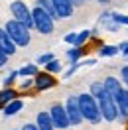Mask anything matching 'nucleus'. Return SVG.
<instances>
[{
	"label": "nucleus",
	"mask_w": 128,
	"mask_h": 130,
	"mask_svg": "<svg viewBox=\"0 0 128 130\" xmlns=\"http://www.w3.org/2000/svg\"><path fill=\"white\" fill-rule=\"evenodd\" d=\"M77 105H79V110H81V116L83 120L91 122V124H97L101 122V110H99V103H97L95 97H91L89 93H83L77 97Z\"/></svg>",
	"instance_id": "obj_1"
},
{
	"label": "nucleus",
	"mask_w": 128,
	"mask_h": 130,
	"mask_svg": "<svg viewBox=\"0 0 128 130\" xmlns=\"http://www.w3.org/2000/svg\"><path fill=\"white\" fill-rule=\"evenodd\" d=\"M4 30H6V34L10 36V40L16 43V47H18V45H20V47H26V45L30 43V40H32V36H30V30H28L24 24L16 22L14 18L6 22Z\"/></svg>",
	"instance_id": "obj_2"
},
{
	"label": "nucleus",
	"mask_w": 128,
	"mask_h": 130,
	"mask_svg": "<svg viewBox=\"0 0 128 130\" xmlns=\"http://www.w3.org/2000/svg\"><path fill=\"white\" fill-rule=\"evenodd\" d=\"M32 22H34V28L40 34H43V36L53 34V22H55V20L49 16V14H45L40 6H36V8L32 10Z\"/></svg>",
	"instance_id": "obj_3"
},
{
	"label": "nucleus",
	"mask_w": 128,
	"mask_h": 130,
	"mask_svg": "<svg viewBox=\"0 0 128 130\" xmlns=\"http://www.w3.org/2000/svg\"><path fill=\"white\" fill-rule=\"evenodd\" d=\"M10 12H12V16L16 22L20 24H24L28 30L34 28V22H32V10L28 8V4L22 2V0H14L12 4H10Z\"/></svg>",
	"instance_id": "obj_4"
},
{
	"label": "nucleus",
	"mask_w": 128,
	"mask_h": 130,
	"mask_svg": "<svg viewBox=\"0 0 128 130\" xmlns=\"http://www.w3.org/2000/svg\"><path fill=\"white\" fill-rule=\"evenodd\" d=\"M99 103V110H101V118H104L106 122H114L118 118V110H116V105L108 93H104L103 97L97 101Z\"/></svg>",
	"instance_id": "obj_5"
},
{
	"label": "nucleus",
	"mask_w": 128,
	"mask_h": 130,
	"mask_svg": "<svg viewBox=\"0 0 128 130\" xmlns=\"http://www.w3.org/2000/svg\"><path fill=\"white\" fill-rule=\"evenodd\" d=\"M49 118L53 122V128H69L71 124H69V118H67V112H65V106L55 103V105L51 106V110H49Z\"/></svg>",
	"instance_id": "obj_6"
},
{
	"label": "nucleus",
	"mask_w": 128,
	"mask_h": 130,
	"mask_svg": "<svg viewBox=\"0 0 128 130\" xmlns=\"http://www.w3.org/2000/svg\"><path fill=\"white\" fill-rule=\"evenodd\" d=\"M65 112H67V118H69V124L77 126L83 122V116H81V110H79V105H77V97H69L65 101Z\"/></svg>",
	"instance_id": "obj_7"
},
{
	"label": "nucleus",
	"mask_w": 128,
	"mask_h": 130,
	"mask_svg": "<svg viewBox=\"0 0 128 130\" xmlns=\"http://www.w3.org/2000/svg\"><path fill=\"white\" fill-rule=\"evenodd\" d=\"M112 101H114V105H116V110H118V118L120 120L128 118V89L126 87H122L116 95H112Z\"/></svg>",
	"instance_id": "obj_8"
},
{
	"label": "nucleus",
	"mask_w": 128,
	"mask_h": 130,
	"mask_svg": "<svg viewBox=\"0 0 128 130\" xmlns=\"http://www.w3.org/2000/svg\"><path fill=\"white\" fill-rule=\"evenodd\" d=\"M34 85H36L40 91H45V89L55 87L57 81L51 77V73H36V75H34Z\"/></svg>",
	"instance_id": "obj_9"
},
{
	"label": "nucleus",
	"mask_w": 128,
	"mask_h": 130,
	"mask_svg": "<svg viewBox=\"0 0 128 130\" xmlns=\"http://www.w3.org/2000/svg\"><path fill=\"white\" fill-rule=\"evenodd\" d=\"M51 4L55 8L57 18H69L73 14V8H75L69 0H51Z\"/></svg>",
	"instance_id": "obj_10"
},
{
	"label": "nucleus",
	"mask_w": 128,
	"mask_h": 130,
	"mask_svg": "<svg viewBox=\"0 0 128 130\" xmlns=\"http://www.w3.org/2000/svg\"><path fill=\"white\" fill-rule=\"evenodd\" d=\"M0 49H2L6 55H14V53H16V43L10 40V36L6 34L4 28H0Z\"/></svg>",
	"instance_id": "obj_11"
},
{
	"label": "nucleus",
	"mask_w": 128,
	"mask_h": 130,
	"mask_svg": "<svg viewBox=\"0 0 128 130\" xmlns=\"http://www.w3.org/2000/svg\"><path fill=\"white\" fill-rule=\"evenodd\" d=\"M36 126H38V130H55L53 128V122H51V118H49V112H40L38 114Z\"/></svg>",
	"instance_id": "obj_12"
},
{
	"label": "nucleus",
	"mask_w": 128,
	"mask_h": 130,
	"mask_svg": "<svg viewBox=\"0 0 128 130\" xmlns=\"http://www.w3.org/2000/svg\"><path fill=\"white\" fill-rule=\"evenodd\" d=\"M103 85H104V91H106L110 97H112V95H116V93L122 89V85H120V81L116 79V77H106V79L103 81Z\"/></svg>",
	"instance_id": "obj_13"
},
{
	"label": "nucleus",
	"mask_w": 128,
	"mask_h": 130,
	"mask_svg": "<svg viewBox=\"0 0 128 130\" xmlns=\"http://www.w3.org/2000/svg\"><path fill=\"white\" fill-rule=\"evenodd\" d=\"M18 95H16V91L14 89H10V87H6L4 91H0V108H4V106L8 105L10 101H14Z\"/></svg>",
	"instance_id": "obj_14"
},
{
	"label": "nucleus",
	"mask_w": 128,
	"mask_h": 130,
	"mask_svg": "<svg viewBox=\"0 0 128 130\" xmlns=\"http://www.w3.org/2000/svg\"><path fill=\"white\" fill-rule=\"evenodd\" d=\"M22 106H24V103H22V101H18V99H14V101H10L8 105L4 106V114H6V116L18 114L20 110H22Z\"/></svg>",
	"instance_id": "obj_15"
},
{
	"label": "nucleus",
	"mask_w": 128,
	"mask_h": 130,
	"mask_svg": "<svg viewBox=\"0 0 128 130\" xmlns=\"http://www.w3.org/2000/svg\"><path fill=\"white\" fill-rule=\"evenodd\" d=\"M104 93H106V91H104V85H103V81H95L93 85H91V93H89V95H91V97H95L97 101H99V99L103 97Z\"/></svg>",
	"instance_id": "obj_16"
},
{
	"label": "nucleus",
	"mask_w": 128,
	"mask_h": 130,
	"mask_svg": "<svg viewBox=\"0 0 128 130\" xmlns=\"http://www.w3.org/2000/svg\"><path fill=\"white\" fill-rule=\"evenodd\" d=\"M38 6H40L45 14H49V16L55 20L57 14H55V8H53V4H51V0H38Z\"/></svg>",
	"instance_id": "obj_17"
},
{
	"label": "nucleus",
	"mask_w": 128,
	"mask_h": 130,
	"mask_svg": "<svg viewBox=\"0 0 128 130\" xmlns=\"http://www.w3.org/2000/svg\"><path fill=\"white\" fill-rule=\"evenodd\" d=\"M36 73H38V65H34V63L24 65V67L18 71V75H20V77H34Z\"/></svg>",
	"instance_id": "obj_18"
},
{
	"label": "nucleus",
	"mask_w": 128,
	"mask_h": 130,
	"mask_svg": "<svg viewBox=\"0 0 128 130\" xmlns=\"http://www.w3.org/2000/svg\"><path fill=\"white\" fill-rule=\"evenodd\" d=\"M45 69H47V73H59L61 71V63H59V59H51V61H47L45 63Z\"/></svg>",
	"instance_id": "obj_19"
},
{
	"label": "nucleus",
	"mask_w": 128,
	"mask_h": 130,
	"mask_svg": "<svg viewBox=\"0 0 128 130\" xmlns=\"http://www.w3.org/2000/svg\"><path fill=\"white\" fill-rule=\"evenodd\" d=\"M118 53V47L116 45H103L101 47V57H112Z\"/></svg>",
	"instance_id": "obj_20"
},
{
	"label": "nucleus",
	"mask_w": 128,
	"mask_h": 130,
	"mask_svg": "<svg viewBox=\"0 0 128 130\" xmlns=\"http://www.w3.org/2000/svg\"><path fill=\"white\" fill-rule=\"evenodd\" d=\"M89 36H91V32H89V30H85V32L77 34V40H75V47H81V45H83V43L89 40Z\"/></svg>",
	"instance_id": "obj_21"
},
{
	"label": "nucleus",
	"mask_w": 128,
	"mask_h": 130,
	"mask_svg": "<svg viewBox=\"0 0 128 130\" xmlns=\"http://www.w3.org/2000/svg\"><path fill=\"white\" fill-rule=\"evenodd\" d=\"M81 53H83V49H81V47H73V49H69V51H67V57H69L73 63H75V61L81 57Z\"/></svg>",
	"instance_id": "obj_22"
},
{
	"label": "nucleus",
	"mask_w": 128,
	"mask_h": 130,
	"mask_svg": "<svg viewBox=\"0 0 128 130\" xmlns=\"http://www.w3.org/2000/svg\"><path fill=\"white\" fill-rule=\"evenodd\" d=\"M112 20L116 26H128V16L124 14H112Z\"/></svg>",
	"instance_id": "obj_23"
},
{
	"label": "nucleus",
	"mask_w": 128,
	"mask_h": 130,
	"mask_svg": "<svg viewBox=\"0 0 128 130\" xmlns=\"http://www.w3.org/2000/svg\"><path fill=\"white\" fill-rule=\"evenodd\" d=\"M53 59V53H43V55L38 57V65H45L47 61H51Z\"/></svg>",
	"instance_id": "obj_24"
},
{
	"label": "nucleus",
	"mask_w": 128,
	"mask_h": 130,
	"mask_svg": "<svg viewBox=\"0 0 128 130\" xmlns=\"http://www.w3.org/2000/svg\"><path fill=\"white\" fill-rule=\"evenodd\" d=\"M16 77H18V71H12V73H10L8 77L4 79V87H10V85L14 83V79H16Z\"/></svg>",
	"instance_id": "obj_25"
},
{
	"label": "nucleus",
	"mask_w": 128,
	"mask_h": 130,
	"mask_svg": "<svg viewBox=\"0 0 128 130\" xmlns=\"http://www.w3.org/2000/svg\"><path fill=\"white\" fill-rule=\"evenodd\" d=\"M75 40H77V34L75 32H69L65 36V43H73V45H75Z\"/></svg>",
	"instance_id": "obj_26"
},
{
	"label": "nucleus",
	"mask_w": 128,
	"mask_h": 130,
	"mask_svg": "<svg viewBox=\"0 0 128 130\" xmlns=\"http://www.w3.org/2000/svg\"><path fill=\"white\" fill-rule=\"evenodd\" d=\"M118 47V51L122 53L124 57H128V41H124V43H120V45H116Z\"/></svg>",
	"instance_id": "obj_27"
},
{
	"label": "nucleus",
	"mask_w": 128,
	"mask_h": 130,
	"mask_svg": "<svg viewBox=\"0 0 128 130\" xmlns=\"http://www.w3.org/2000/svg\"><path fill=\"white\" fill-rule=\"evenodd\" d=\"M122 81H124V85H126V89H128V65L122 67Z\"/></svg>",
	"instance_id": "obj_28"
},
{
	"label": "nucleus",
	"mask_w": 128,
	"mask_h": 130,
	"mask_svg": "<svg viewBox=\"0 0 128 130\" xmlns=\"http://www.w3.org/2000/svg\"><path fill=\"white\" fill-rule=\"evenodd\" d=\"M6 61H8V55L0 49V67H4V65H6Z\"/></svg>",
	"instance_id": "obj_29"
},
{
	"label": "nucleus",
	"mask_w": 128,
	"mask_h": 130,
	"mask_svg": "<svg viewBox=\"0 0 128 130\" xmlns=\"http://www.w3.org/2000/svg\"><path fill=\"white\" fill-rule=\"evenodd\" d=\"M22 130H38V126H36V124H24Z\"/></svg>",
	"instance_id": "obj_30"
},
{
	"label": "nucleus",
	"mask_w": 128,
	"mask_h": 130,
	"mask_svg": "<svg viewBox=\"0 0 128 130\" xmlns=\"http://www.w3.org/2000/svg\"><path fill=\"white\" fill-rule=\"evenodd\" d=\"M69 2H71L73 6H81V4H83V2H85V0H69Z\"/></svg>",
	"instance_id": "obj_31"
},
{
	"label": "nucleus",
	"mask_w": 128,
	"mask_h": 130,
	"mask_svg": "<svg viewBox=\"0 0 128 130\" xmlns=\"http://www.w3.org/2000/svg\"><path fill=\"white\" fill-rule=\"evenodd\" d=\"M34 81H24V89H28V87H32Z\"/></svg>",
	"instance_id": "obj_32"
},
{
	"label": "nucleus",
	"mask_w": 128,
	"mask_h": 130,
	"mask_svg": "<svg viewBox=\"0 0 128 130\" xmlns=\"http://www.w3.org/2000/svg\"><path fill=\"white\" fill-rule=\"evenodd\" d=\"M99 2H101V4H106V2H108V0H99Z\"/></svg>",
	"instance_id": "obj_33"
}]
</instances>
